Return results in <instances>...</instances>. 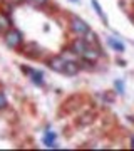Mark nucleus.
Masks as SVG:
<instances>
[{"label": "nucleus", "instance_id": "nucleus-1", "mask_svg": "<svg viewBox=\"0 0 134 151\" xmlns=\"http://www.w3.org/2000/svg\"><path fill=\"white\" fill-rule=\"evenodd\" d=\"M50 69H54L55 72H60V74H65V76H75L79 72V65L75 62H72V60L64 59V57H55L50 62Z\"/></svg>", "mask_w": 134, "mask_h": 151}, {"label": "nucleus", "instance_id": "nucleus-2", "mask_svg": "<svg viewBox=\"0 0 134 151\" xmlns=\"http://www.w3.org/2000/svg\"><path fill=\"white\" fill-rule=\"evenodd\" d=\"M72 50H74L75 54L82 55L84 59H89V60H94L97 57V52L86 42V40H82V39H79V40H75V42L72 44Z\"/></svg>", "mask_w": 134, "mask_h": 151}, {"label": "nucleus", "instance_id": "nucleus-3", "mask_svg": "<svg viewBox=\"0 0 134 151\" xmlns=\"http://www.w3.org/2000/svg\"><path fill=\"white\" fill-rule=\"evenodd\" d=\"M70 29H72V32H75L77 35H80V37H84V35H87V34L91 32V30H89V25H87L84 20H80V19H72Z\"/></svg>", "mask_w": 134, "mask_h": 151}, {"label": "nucleus", "instance_id": "nucleus-4", "mask_svg": "<svg viewBox=\"0 0 134 151\" xmlns=\"http://www.w3.org/2000/svg\"><path fill=\"white\" fill-rule=\"evenodd\" d=\"M20 34L17 32V30H10V32L5 35V42H7V45L9 47H12V49H15L19 44H20Z\"/></svg>", "mask_w": 134, "mask_h": 151}, {"label": "nucleus", "instance_id": "nucleus-5", "mask_svg": "<svg viewBox=\"0 0 134 151\" xmlns=\"http://www.w3.org/2000/svg\"><path fill=\"white\" fill-rule=\"evenodd\" d=\"M107 44H109V45H111V47L116 50V52H123V50H124V44L118 42L114 37H109V39H107Z\"/></svg>", "mask_w": 134, "mask_h": 151}, {"label": "nucleus", "instance_id": "nucleus-6", "mask_svg": "<svg viewBox=\"0 0 134 151\" xmlns=\"http://www.w3.org/2000/svg\"><path fill=\"white\" fill-rule=\"evenodd\" d=\"M29 72L32 74V81L35 82V84H39V86H42V84H44V74L35 72V70H32V69H29Z\"/></svg>", "mask_w": 134, "mask_h": 151}, {"label": "nucleus", "instance_id": "nucleus-7", "mask_svg": "<svg viewBox=\"0 0 134 151\" xmlns=\"http://www.w3.org/2000/svg\"><path fill=\"white\" fill-rule=\"evenodd\" d=\"M54 139H55V134H54V133H49V134L44 138V143H45L47 146H54V143H52Z\"/></svg>", "mask_w": 134, "mask_h": 151}, {"label": "nucleus", "instance_id": "nucleus-8", "mask_svg": "<svg viewBox=\"0 0 134 151\" xmlns=\"http://www.w3.org/2000/svg\"><path fill=\"white\" fill-rule=\"evenodd\" d=\"M92 5H94V9L97 10V14H99V17H101L102 20H106V15L102 14V10H101V7H99V4H97L96 0H92Z\"/></svg>", "mask_w": 134, "mask_h": 151}, {"label": "nucleus", "instance_id": "nucleus-9", "mask_svg": "<svg viewBox=\"0 0 134 151\" xmlns=\"http://www.w3.org/2000/svg\"><path fill=\"white\" fill-rule=\"evenodd\" d=\"M7 106V99H5V96L0 92V109H4Z\"/></svg>", "mask_w": 134, "mask_h": 151}, {"label": "nucleus", "instance_id": "nucleus-10", "mask_svg": "<svg viewBox=\"0 0 134 151\" xmlns=\"http://www.w3.org/2000/svg\"><path fill=\"white\" fill-rule=\"evenodd\" d=\"M45 2H47V0H30V4H34V5H42V4H45Z\"/></svg>", "mask_w": 134, "mask_h": 151}, {"label": "nucleus", "instance_id": "nucleus-11", "mask_svg": "<svg viewBox=\"0 0 134 151\" xmlns=\"http://www.w3.org/2000/svg\"><path fill=\"white\" fill-rule=\"evenodd\" d=\"M131 146H133V148H134V139H133V145H131Z\"/></svg>", "mask_w": 134, "mask_h": 151}]
</instances>
